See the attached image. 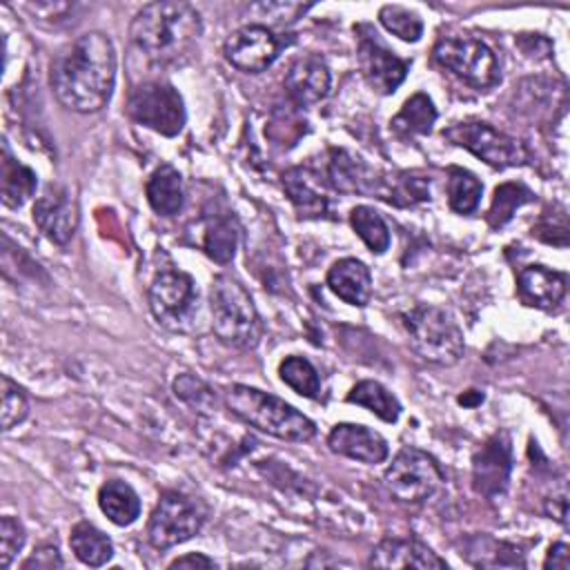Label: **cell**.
<instances>
[{
	"instance_id": "6da1fadb",
	"label": "cell",
	"mask_w": 570,
	"mask_h": 570,
	"mask_svg": "<svg viewBox=\"0 0 570 570\" xmlns=\"http://www.w3.org/2000/svg\"><path fill=\"white\" fill-rule=\"evenodd\" d=\"M116 85V49L107 33L87 31L51 62V89L58 102L78 114L102 109Z\"/></svg>"
},
{
	"instance_id": "7a4b0ae2",
	"label": "cell",
	"mask_w": 570,
	"mask_h": 570,
	"mask_svg": "<svg viewBox=\"0 0 570 570\" xmlns=\"http://www.w3.org/2000/svg\"><path fill=\"white\" fill-rule=\"evenodd\" d=\"M203 33L196 7L178 0L145 4L131 20V42L156 65H178L191 56Z\"/></svg>"
},
{
	"instance_id": "3957f363",
	"label": "cell",
	"mask_w": 570,
	"mask_h": 570,
	"mask_svg": "<svg viewBox=\"0 0 570 570\" xmlns=\"http://www.w3.org/2000/svg\"><path fill=\"white\" fill-rule=\"evenodd\" d=\"M225 405L243 423L281 441L305 443L316 434V425L312 419H307L303 412H298L283 399L258 387L240 383L232 385L225 392Z\"/></svg>"
},
{
	"instance_id": "277c9868",
	"label": "cell",
	"mask_w": 570,
	"mask_h": 570,
	"mask_svg": "<svg viewBox=\"0 0 570 570\" xmlns=\"http://www.w3.org/2000/svg\"><path fill=\"white\" fill-rule=\"evenodd\" d=\"M212 330L220 343L229 347H256L263 334V323L249 292L232 276L218 274L209 289Z\"/></svg>"
},
{
	"instance_id": "5b68a950",
	"label": "cell",
	"mask_w": 570,
	"mask_h": 570,
	"mask_svg": "<svg viewBox=\"0 0 570 570\" xmlns=\"http://www.w3.org/2000/svg\"><path fill=\"white\" fill-rule=\"evenodd\" d=\"M412 350L428 363L454 365L463 356V332L456 321L436 305H414L401 314Z\"/></svg>"
},
{
	"instance_id": "8992f818",
	"label": "cell",
	"mask_w": 570,
	"mask_h": 570,
	"mask_svg": "<svg viewBox=\"0 0 570 570\" xmlns=\"http://www.w3.org/2000/svg\"><path fill=\"white\" fill-rule=\"evenodd\" d=\"M147 301L154 318L169 332H191L198 318V289L189 274L163 267L156 272Z\"/></svg>"
},
{
	"instance_id": "52a82bcc",
	"label": "cell",
	"mask_w": 570,
	"mask_h": 570,
	"mask_svg": "<svg viewBox=\"0 0 570 570\" xmlns=\"http://www.w3.org/2000/svg\"><path fill=\"white\" fill-rule=\"evenodd\" d=\"M432 56L443 69L474 89H490L501 80V67L494 51L474 36H441L432 49Z\"/></svg>"
},
{
	"instance_id": "ba28073f",
	"label": "cell",
	"mask_w": 570,
	"mask_h": 570,
	"mask_svg": "<svg viewBox=\"0 0 570 570\" xmlns=\"http://www.w3.org/2000/svg\"><path fill=\"white\" fill-rule=\"evenodd\" d=\"M127 116L160 134L176 136L185 125V102L178 89L165 80H149L131 89L127 98Z\"/></svg>"
},
{
	"instance_id": "9c48e42d",
	"label": "cell",
	"mask_w": 570,
	"mask_h": 570,
	"mask_svg": "<svg viewBox=\"0 0 570 570\" xmlns=\"http://www.w3.org/2000/svg\"><path fill=\"white\" fill-rule=\"evenodd\" d=\"M443 138H448L456 147L472 151L476 158L497 169L517 167L528 160V151L521 140L503 134L485 120L454 122L443 129Z\"/></svg>"
},
{
	"instance_id": "30bf717a",
	"label": "cell",
	"mask_w": 570,
	"mask_h": 570,
	"mask_svg": "<svg viewBox=\"0 0 570 570\" xmlns=\"http://www.w3.org/2000/svg\"><path fill=\"white\" fill-rule=\"evenodd\" d=\"M443 481L439 463L419 448H403L383 472L385 490L401 503L430 499Z\"/></svg>"
},
{
	"instance_id": "8fae6325",
	"label": "cell",
	"mask_w": 570,
	"mask_h": 570,
	"mask_svg": "<svg viewBox=\"0 0 570 570\" xmlns=\"http://www.w3.org/2000/svg\"><path fill=\"white\" fill-rule=\"evenodd\" d=\"M203 512L180 492H163L147 523V539L156 550L189 541L203 528Z\"/></svg>"
},
{
	"instance_id": "7c38bea8",
	"label": "cell",
	"mask_w": 570,
	"mask_h": 570,
	"mask_svg": "<svg viewBox=\"0 0 570 570\" xmlns=\"http://www.w3.org/2000/svg\"><path fill=\"white\" fill-rule=\"evenodd\" d=\"M358 65L370 87L383 96L394 94L410 71V60L399 58L370 27H358Z\"/></svg>"
},
{
	"instance_id": "4fadbf2b",
	"label": "cell",
	"mask_w": 570,
	"mask_h": 570,
	"mask_svg": "<svg viewBox=\"0 0 570 570\" xmlns=\"http://www.w3.org/2000/svg\"><path fill=\"white\" fill-rule=\"evenodd\" d=\"M281 38L265 24H243L223 45V53L232 67L245 73L265 71L281 53Z\"/></svg>"
},
{
	"instance_id": "5bb4252c",
	"label": "cell",
	"mask_w": 570,
	"mask_h": 570,
	"mask_svg": "<svg viewBox=\"0 0 570 570\" xmlns=\"http://www.w3.org/2000/svg\"><path fill=\"white\" fill-rule=\"evenodd\" d=\"M512 472V443L505 432L492 434L472 456V488L485 499L505 492Z\"/></svg>"
},
{
	"instance_id": "9a60e30c",
	"label": "cell",
	"mask_w": 570,
	"mask_h": 570,
	"mask_svg": "<svg viewBox=\"0 0 570 570\" xmlns=\"http://www.w3.org/2000/svg\"><path fill=\"white\" fill-rule=\"evenodd\" d=\"M33 223L56 245H67L78 227V205L69 189L49 183L33 203Z\"/></svg>"
},
{
	"instance_id": "2e32d148",
	"label": "cell",
	"mask_w": 570,
	"mask_h": 570,
	"mask_svg": "<svg viewBox=\"0 0 570 570\" xmlns=\"http://www.w3.org/2000/svg\"><path fill=\"white\" fill-rule=\"evenodd\" d=\"M327 445L334 454L374 465L387 459V441L376 432L358 423H336L327 436Z\"/></svg>"
},
{
	"instance_id": "e0dca14e",
	"label": "cell",
	"mask_w": 570,
	"mask_h": 570,
	"mask_svg": "<svg viewBox=\"0 0 570 570\" xmlns=\"http://www.w3.org/2000/svg\"><path fill=\"white\" fill-rule=\"evenodd\" d=\"M367 566L372 568H448V561L441 559L432 548L419 539H383L370 554Z\"/></svg>"
},
{
	"instance_id": "ac0fdd59",
	"label": "cell",
	"mask_w": 570,
	"mask_h": 570,
	"mask_svg": "<svg viewBox=\"0 0 570 570\" xmlns=\"http://www.w3.org/2000/svg\"><path fill=\"white\" fill-rule=\"evenodd\" d=\"M332 87V73L321 56L307 53L292 62L285 76V89L296 105L321 102Z\"/></svg>"
},
{
	"instance_id": "d6986e66",
	"label": "cell",
	"mask_w": 570,
	"mask_h": 570,
	"mask_svg": "<svg viewBox=\"0 0 570 570\" xmlns=\"http://www.w3.org/2000/svg\"><path fill=\"white\" fill-rule=\"evenodd\" d=\"M566 274L546 265H525L517 272V294L523 305L554 309L566 296Z\"/></svg>"
},
{
	"instance_id": "ffe728a7",
	"label": "cell",
	"mask_w": 570,
	"mask_h": 570,
	"mask_svg": "<svg viewBox=\"0 0 570 570\" xmlns=\"http://www.w3.org/2000/svg\"><path fill=\"white\" fill-rule=\"evenodd\" d=\"M325 180L341 194L379 191L383 183L358 156L345 149L330 151V160L325 165Z\"/></svg>"
},
{
	"instance_id": "44dd1931",
	"label": "cell",
	"mask_w": 570,
	"mask_h": 570,
	"mask_svg": "<svg viewBox=\"0 0 570 570\" xmlns=\"http://www.w3.org/2000/svg\"><path fill=\"white\" fill-rule=\"evenodd\" d=\"M327 287L347 305L365 307L372 296V274L358 258H341L327 272Z\"/></svg>"
},
{
	"instance_id": "7402d4cb",
	"label": "cell",
	"mask_w": 570,
	"mask_h": 570,
	"mask_svg": "<svg viewBox=\"0 0 570 570\" xmlns=\"http://www.w3.org/2000/svg\"><path fill=\"white\" fill-rule=\"evenodd\" d=\"M0 176H2V203L11 209L22 207L36 191L38 176L31 167L20 163L7 140L2 142V160H0Z\"/></svg>"
},
{
	"instance_id": "603a6c76",
	"label": "cell",
	"mask_w": 570,
	"mask_h": 570,
	"mask_svg": "<svg viewBox=\"0 0 570 570\" xmlns=\"http://www.w3.org/2000/svg\"><path fill=\"white\" fill-rule=\"evenodd\" d=\"M145 191L151 209L160 216H174L183 209V203H185L183 176L171 165L156 167L147 180Z\"/></svg>"
},
{
	"instance_id": "cb8c5ba5",
	"label": "cell",
	"mask_w": 570,
	"mask_h": 570,
	"mask_svg": "<svg viewBox=\"0 0 570 570\" xmlns=\"http://www.w3.org/2000/svg\"><path fill=\"white\" fill-rule=\"evenodd\" d=\"M309 178L307 169L294 167L283 174V189L301 218H323L330 212V200L309 183Z\"/></svg>"
},
{
	"instance_id": "d4e9b609",
	"label": "cell",
	"mask_w": 570,
	"mask_h": 570,
	"mask_svg": "<svg viewBox=\"0 0 570 570\" xmlns=\"http://www.w3.org/2000/svg\"><path fill=\"white\" fill-rule=\"evenodd\" d=\"M98 505L114 525H131L140 517V499L136 490L118 479L105 481L98 490Z\"/></svg>"
},
{
	"instance_id": "484cf974",
	"label": "cell",
	"mask_w": 570,
	"mask_h": 570,
	"mask_svg": "<svg viewBox=\"0 0 570 570\" xmlns=\"http://www.w3.org/2000/svg\"><path fill=\"white\" fill-rule=\"evenodd\" d=\"M69 546L76 559L91 568H100L114 557V541L89 521H78L71 528Z\"/></svg>"
},
{
	"instance_id": "4316f807",
	"label": "cell",
	"mask_w": 570,
	"mask_h": 570,
	"mask_svg": "<svg viewBox=\"0 0 570 570\" xmlns=\"http://www.w3.org/2000/svg\"><path fill=\"white\" fill-rule=\"evenodd\" d=\"M436 120V107L428 94H414L410 96L399 114L390 120V127L401 138L412 136H425L432 131V125Z\"/></svg>"
},
{
	"instance_id": "83f0119b",
	"label": "cell",
	"mask_w": 570,
	"mask_h": 570,
	"mask_svg": "<svg viewBox=\"0 0 570 570\" xmlns=\"http://www.w3.org/2000/svg\"><path fill=\"white\" fill-rule=\"evenodd\" d=\"M347 403H356V405L370 410L385 423H394L401 416L399 399L379 381H358L347 392Z\"/></svg>"
},
{
	"instance_id": "f1b7e54d",
	"label": "cell",
	"mask_w": 570,
	"mask_h": 570,
	"mask_svg": "<svg viewBox=\"0 0 570 570\" xmlns=\"http://www.w3.org/2000/svg\"><path fill=\"white\" fill-rule=\"evenodd\" d=\"M483 185L479 178L463 167L448 169V203L456 214H472L481 203Z\"/></svg>"
},
{
	"instance_id": "f546056e",
	"label": "cell",
	"mask_w": 570,
	"mask_h": 570,
	"mask_svg": "<svg viewBox=\"0 0 570 570\" xmlns=\"http://www.w3.org/2000/svg\"><path fill=\"white\" fill-rule=\"evenodd\" d=\"M350 225L372 254H383L390 247V227L374 207L356 205L350 212Z\"/></svg>"
},
{
	"instance_id": "4dcf8cb0",
	"label": "cell",
	"mask_w": 570,
	"mask_h": 570,
	"mask_svg": "<svg viewBox=\"0 0 570 570\" xmlns=\"http://www.w3.org/2000/svg\"><path fill=\"white\" fill-rule=\"evenodd\" d=\"M534 200V191L528 189L523 183H503L494 189L490 209H488V223L492 229L503 227L510 223L514 212L523 207L525 203Z\"/></svg>"
},
{
	"instance_id": "1f68e13d",
	"label": "cell",
	"mask_w": 570,
	"mask_h": 570,
	"mask_svg": "<svg viewBox=\"0 0 570 570\" xmlns=\"http://www.w3.org/2000/svg\"><path fill=\"white\" fill-rule=\"evenodd\" d=\"M278 376L285 385L305 399L321 396V376L305 356H285L278 365Z\"/></svg>"
},
{
	"instance_id": "d6a6232c",
	"label": "cell",
	"mask_w": 570,
	"mask_h": 570,
	"mask_svg": "<svg viewBox=\"0 0 570 570\" xmlns=\"http://www.w3.org/2000/svg\"><path fill=\"white\" fill-rule=\"evenodd\" d=\"M236 245H238V227L234 218H216L207 225L203 236V249L212 261L220 265L229 263L236 254Z\"/></svg>"
},
{
	"instance_id": "836d02e7",
	"label": "cell",
	"mask_w": 570,
	"mask_h": 570,
	"mask_svg": "<svg viewBox=\"0 0 570 570\" xmlns=\"http://www.w3.org/2000/svg\"><path fill=\"white\" fill-rule=\"evenodd\" d=\"M381 198L396 207H412L416 203L430 200V180L414 174H399L381 191Z\"/></svg>"
},
{
	"instance_id": "e575fe53",
	"label": "cell",
	"mask_w": 570,
	"mask_h": 570,
	"mask_svg": "<svg viewBox=\"0 0 570 570\" xmlns=\"http://www.w3.org/2000/svg\"><path fill=\"white\" fill-rule=\"evenodd\" d=\"M379 20L390 33H394L396 38H401L405 42H416L423 36V20L419 18V13H414L405 7L383 4L379 9Z\"/></svg>"
},
{
	"instance_id": "d590c367",
	"label": "cell",
	"mask_w": 570,
	"mask_h": 570,
	"mask_svg": "<svg viewBox=\"0 0 570 570\" xmlns=\"http://www.w3.org/2000/svg\"><path fill=\"white\" fill-rule=\"evenodd\" d=\"M2 383V410H0V425L4 432L13 430L16 425H20L27 414H29V403L24 392L18 387V383H13L7 374H2L0 379Z\"/></svg>"
},
{
	"instance_id": "8d00e7d4",
	"label": "cell",
	"mask_w": 570,
	"mask_h": 570,
	"mask_svg": "<svg viewBox=\"0 0 570 570\" xmlns=\"http://www.w3.org/2000/svg\"><path fill=\"white\" fill-rule=\"evenodd\" d=\"M24 546V528L16 517L0 519V568L7 570Z\"/></svg>"
},
{
	"instance_id": "74e56055",
	"label": "cell",
	"mask_w": 570,
	"mask_h": 570,
	"mask_svg": "<svg viewBox=\"0 0 570 570\" xmlns=\"http://www.w3.org/2000/svg\"><path fill=\"white\" fill-rule=\"evenodd\" d=\"M174 394L196 410H209L214 403L212 390L200 379H196L191 374H180L174 381Z\"/></svg>"
},
{
	"instance_id": "f35d334b",
	"label": "cell",
	"mask_w": 570,
	"mask_h": 570,
	"mask_svg": "<svg viewBox=\"0 0 570 570\" xmlns=\"http://www.w3.org/2000/svg\"><path fill=\"white\" fill-rule=\"evenodd\" d=\"M62 566H65V561L56 546H40L33 550V554L29 559H24V563L20 568L22 570H53V568H62Z\"/></svg>"
},
{
	"instance_id": "ab89813d",
	"label": "cell",
	"mask_w": 570,
	"mask_h": 570,
	"mask_svg": "<svg viewBox=\"0 0 570 570\" xmlns=\"http://www.w3.org/2000/svg\"><path fill=\"white\" fill-rule=\"evenodd\" d=\"M543 568H552V570H568L570 568V548L566 543H554L550 546Z\"/></svg>"
},
{
	"instance_id": "60d3db41",
	"label": "cell",
	"mask_w": 570,
	"mask_h": 570,
	"mask_svg": "<svg viewBox=\"0 0 570 570\" xmlns=\"http://www.w3.org/2000/svg\"><path fill=\"white\" fill-rule=\"evenodd\" d=\"M214 566H216L214 559L205 557L203 552H189L169 563V568H214Z\"/></svg>"
},
{
	"instance_id": "b9f144b4",
	"label": "cell",
	"mask_w": 570,
	"mask_h": 570,
	"mask_svg": "<svg viewBox=\"0 0 570 570\" xmlns=\"http://www.w3.org/2000/svg\"><path fill=\"white\" fill-rule=\"evenodd\" d=\"M481 401H483V394L476 392V390H468L465 394L459 396V403H461V405H476V403H481Z\"/></svg>"
}]
</instances>
